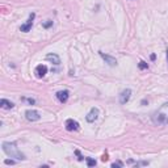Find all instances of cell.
Listing matches in <instances>:
<instances>
[{
  "label": "cell",
  "instance_id": "44dd1931",
  "mask_svg": "<svg viewBox=\"0 0 168 168\" xmlns=\"http://www.w3.org/2000/svg\"><path fill=\"white\" fill-rule=\"evenodd\" d=\"M167 60H168V49H167Z\"/></svg>",
  "mask_w": 168,
  "mask_h": 168
},
{
  "label": "cell",
  "instance_id": "277c9868",
  "mask_svg": "<svg viewBox=\"0 0 168 168\" xmlns=\"http://www.w3.org/2000/svg\"><path fill=\"white\" fill-rule=\"evenodd\" d=\"M25 117H26L28 121H30V122H34V121H38L41 118L40 113L37 112V110H33V109H29L25 112Z\"/></svg>",
  "mask_w": 168,
  "mask_h": 168
},
{
  "label": "cell",
  "instance_id": "7a4b0ae2",
  "mask_svg": "<svg viewBox=\"0 0 168 168\" xmlns=\"http://www.w3.org/2000/svg\"><path fill=\"white\" fill-rule=\"evenodd\" d=\"M3 151H4L9 158H13L16 160H25V155L19 150L15 142H3Z\"/></svg>",
  "mask_w": 168,
  "mask_h": 168
},
{
  "label": "cell",
  "instance_id": "2e32d148",
  "mask_svg": "<svg viewBox=\"0 0 168 168\" xmlns=\"http://www.w3.org/2000/svg\"><path fill=\"white\" fill-rule=\"evenodd\" d=\"M117 167H124V163L122 162H116L112 164V168H117Z\"/></svg>",
  "mask_w": 168,
  "mask_h": 168
},
{
  "label": "cell",
  "instance_id": "30bf717a",
  "mask_svg": "<svg viewBox=\"0 0 168 168\" xmlns=\"http://www.w3.org/2000/svg\"><path fill=\"white\" fill-rule=\"evenodd\" d=\"M35 75H37V78H44L46 74H47V67L45 66V64H38L37 67H35Z\"/></svg>",
  "mask_w": 168,
  "mask_h": 168
},
{
  "label": "cell",
  "instance_id": "3957f363",
  "mask_svg": "<svg viewBox=\"0 0 168 168\" xmlns=\"http://www.w3.org/2000/svg\"><path fill=\"white\" fill-rule=\"evenodd\" d=\"M34 19H35V13L32 12L30 15H29V19L26 20V23L23 24V25L20 26V30L24 32V33H28V32H30L32 26H33V21H34Z\"/></svg>",
  "mask_w": 168,
  "mask_h": 168
},
{
  "label": "cell",
  "instance_id": "7c38bea8",
  "mask_svg": "<svg viewBox=\"0 0 168 168\" xmlns=\"http://www.w3.org/2000/svg\"><path fill=\"white\" fill-rule=\"evenodd\" d=\"M46 59L49 60V62H51V63H54V64H60V58L57 54H47L46 55Z\"/></svg>",
  "mask_w": 168,
  "mask_h": 168
},
{
  "label": "cell",
  "instance_id": "5bb4252c",
  "mask_svg": "<svg viewBox=\"0 0 168 168\" xmlns=\"http://www.w3.org/2000/svg\"><path fill=\"white\" fill-rule=\"evenodd\" d=\"M138 67L141 70H146V69H148V64L145 62V60H141V62H139V64H138Z\"/></svg>",
  "mask_w": 168,
  "mask_h": 168
},
{
  "label": "cell",
  "instance_id": "5b68a950",
  "mask_svg": "<svg viewBox=\"0 0 168 168\" xmlns=\"http://www.w3.org/2000/svg\"><path fill=\"white\" fill-rule=\"evenodd\" d=\"M66 130H69V131H78L80 129V126H79V124L76 122L75 120H72V118H69L66 121Z\"/></svg>",
  "mask_w": 168,
  "mask_h": 168
},
{
  "label": "cell",
  "instance_id": "8992f818",
  "mask_svg": "<svg viewBox=\"0 0 168 168\" xmlns=\"http://www.w3.org/2000/svg\"><path fill=\"white\" fill-rule=\"evenodd\" d=\"M99 54H100V57H101L102 59L105 60V63H108L109 66H112V67L117 66V59L114 58V57H112V55H108V54H104V53H102V51H99Z\"/></svg>",
  "mask_w": 168,
  "mask_h": 168
},
{
  "label": "cell",
  "instance_id": "ffe728a7",
  "mask_svg": "<svg viewBox=\"0 0 168 168\" xmlns=\"http://www.w3.org/2000/svg\"><path fill=\"white\" fill-rule=\"evenodd\" d=\"M102 160H104V162H105V160H108V155H104V156H102Z\"/></svg>",
  "mask_w": 168,
  "mask_h": 168
},
{
  "label": "cell",
  "instance_id": "9a60e30c",
  "mask_svg": "<svg viewBox=\"0 0 168 168\" xmlns=\"http://www.w3.org/2000/svg\"><path fill=\"white\" fill-rule=\"evenodd\" d=\"M51 25H53V21L51 20H46L45 23H42V26H44V28H50Z\"/></svg>",
  "mask_w": 168,
  "mask_h": 168
},
{
  "label": "cell",
  "instance_id": "6da1fadb",
  "mask_svg": "<svg viewBox=\"0 0 168 168\" xmlns=\"http://www.w3.org/2000/svg\"><path fill=\"white\" fill-rule=\"evenodd\" d=\"M151 120L156 126H164V125L168 124V101L164 102L156 112H154Z\"/></svg>",
  "mask_w": 168,
  "mask_h": 168
},
{
  "label": "cell",
  "instance_id": "9c48e42d",
  "mask_svg": "<svg viewBox=\"0 0 168 168\" xmlns=\"http://www.w3.org/2000/svg\"><path fill=\"white\" fill-rule=\"evenodd\" d=\"M99 117V109L97 108H92L89 110V113L85 116V120L88 121V122H95L96 120H97Z\"/></svg>",
  "mask_w": 168,
  "mask_h": 168
},
{
  "label": "cell",
  "instance_id": "8fae6325",
  "mask_svg": "<svg viewBox=\"0 0 168 168\" xmlns=\"http://www.w3.org/2000/svg\"><path fill=\"white\" fill-rule=\"evenodd\" d=\"M0 106H2L3 109H12L13 106H15V104H13L12 101H9V100H7V99H2L0 100Z\"/></svg>",
  "mask_w": 168,
  "mask_h": 168
},
{
  "label": "cell",
  "instance_id": "4fadbf2b",
  "mask_svg": "<svg viewBox=\"0 0 168 168\" xmlns=\"http://www.w3.org/2000/svg\"><path fill=\"white\" fill-rule=\"evenodd\" d=\"M85 160H87V166L88 167H95L96 164H97V162H96L95 159H92V158H87Z\"/></svg>",
  "mask_w": 168,
  "mask_h": 168
},
{
  "label": "cell",
  "instance_id": "ac0fdd59",
  "mask_svg": "<svg viewBox=\"0 0 168 168\" xmlns=\"http://www.w3.org/2000/svg\"><path fill=\"white\" fill-rule=\"evenodd\" d=\"M24 100H25L26 102H29V104H32V105H33L34 102H35V101H34V99H24Z\"/></svg>",
  "mask_w": 168,
  "mask_h": 168
},
{
  "label": "cell",
  "instance_id": "ba28073f",
  "mask_svg": "<svg viewBox=\"0 0 168 168\" xmlns=\"http://www.w3.org/2000/svg\"><path fill=\"white\" fill-rule=\"evenodd\" d=\"M131 97V89H124L122 92H121V95H120V104H126V102L130 100Z\"/></svg>",
  "mask_w": 168,
  "mask_h": 168
},
{
  "label": "cell",
  "instance_id": "e0dca14e",
  "mask_svg": "<svg viewBox=\"0 0 168 168\" xmlns=\"http://www.w3.org/2000/svg\"><path fill=\"white\" fill-rule=\"evenodd\" d=\"M4 163H5V164H11V166H12V164H15L16 162H15V160H12V159H5Z\"/></svg>",
  "mask_w": 168,
  "mask_h": 168
},
{
  "label": "cell",
  "instance_id": "d6986e66",
  "mask_svg": "<svg viewBox=\"0 0 168 168\" xmlns=\"http://www.w3.org/2000/svg\"><path fill=\"white\" fill-rule=\"evenodd\" d=\"M75 154H76V155H78V156H79V158H78V159H79V160H83V156H81V155H80V152H79V151H78V150H76V151H75Z\"/></svg>",
  "mask_w": 168,
  "mask_h": 168
},
{
  "label": "cell",
  "instance_id": "52a82bcc",
  "mask_svg": "<svg viewBox=\"0 0 168 168\" xmlns=\"http://www.w3.org/2000/svg\"><path fill=\"white\" fill-rule=\"evenodd\" d=\"M55 96H57V99L59 100V102L64 104V102H67V100H69V97H70V92L67 91V89H63V91L57 92Z\"/></svg>",
  "mask_w": 168,
  "mask_h": 168
}]
</instances>
